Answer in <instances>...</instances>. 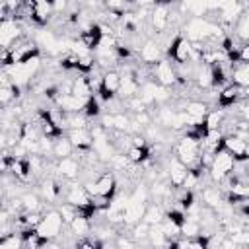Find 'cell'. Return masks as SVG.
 <instances>
[{
    "label": "cell",
    "mask_w": 249,
    "mask_h": 249,
    "mask_svg": "<svg viewBox=\"0 0 249 249\" xmlns=\"http://www.w3.org/2000/svg\"><path fill=\"white\" fill-rule=\"evenodd\" d=\"M235 165H237V161H235V158H233L230 152H226V150L216 152L214 158H212V163H210V167H208V171H210V181H212V183H224V179L233 173Z\"/></svg>",
    "instance_id": "cell-1"
},
{
    "label": "cell",
    "mask_w": 249,
    "mask_h": 249,
    "mask_svg": "<svg viewBox=\"0 0 249 249\" xmlns=\"http://www.w3.org/2000/svg\"><path fill=\"white\" fill-rule=\"evenodd\" d=\"M64 224L66 222H64L62 214L58 212V208L47 210V212H43V220L37 226V233L45 239H56V237H60V231H62Z\"/></svg>",
    "instance_id": "cell-2"
},
{
    "label": "cell",
    "mask_w": 249,
    "mask_h": 249,
    "mask_svg": "<svg viewBox=\"0 0 249 249\" xmlns=\"http://www.w3.org/2000/svg\"><path fill=\"white\" fill-rule=\"evenodd\" d=\"M167 56H169L175 64H179V66L189 64V62L193 60V47H191V41H189L185 35H175V37L171 39L169 47H167Z\"/></svg>",
    "instance_id": "cell-3"
},
{
    "label": "cell",
    "mask_w": 249,
    "mask_h": 249,
    "mask_svg": "<svg viewBox=\"0 0 249 249\" xmlns=\"http://www.w3.org/2000/svg\"><path fill=\"white\" fill-rule=\"evenodd\" d=\"M23 37H25L23 27L19 25L18 19H14V18L2 19V23H0V45H2V49H12Z\"/></svg>",
    "instance_id": "cell-4"
},
{
    "label": "cell",
    "mask_w": 249,
    "mask_h": 249,
    "mask_svg": "<svg viewBox=\"0 0 249 249\" xmlns=\"http://www.w3.org/2000/svg\"><path fill=\"white\" fill-rule=\"evenodd\" d=\"M224 150L230 152L237 163L249 160V142H247V138H243L239 134H233V132L226 134L224 136Z\"/></svg>",
    "instance_id": "cell-5"
},
{
    "label": "cell",
    "mask_w": 249,
    "mask_h": 249,
    "mask_svg": "<svg viewBox=\"0 0 249 249\" xmlns=\"http://www.w3.org/2000/svg\"><path fill=\"white\" fill-rule=\"evenodd\" d=\"M117 177L111 171H103L95 177V198H103L109 202L117 195Z\"/></svg>",
    "instance_id": "cell-6"
},
{
    "label": "cell",
    "mask_w": 249,
    "mask_h": 249,
    "mask_svg": "<svg viewBox=\"0 0 249 249\" xmlns=\"http://www.w3.org/2000/svg\"><path fill=\"white\" fill-rule=\"evenodd\" d=\"M54 171L58 173V177L62 181H76L80 177V173H82V161H80V158L76 160L74 156L60 158V160H56Z\"/></svg>",
    "instance_id": "cell-7"
},
{
    "label": "cell",
    "mask_w": 249,
    "mask_h": 249,
    "mask_svg": "<svg viewBox=\"0 0 249 249\" xmlns=\"http://www.w3.org/2000/svg\"><path fill=\"white\" fill-rule=\"evenodd\" d=\"M152 76H154V80L158 82V84H161V86H173L175 82H177V72H175V66H173V62L171 60H167V58H161V60H158L154 66H152Z\"/></svg>",
    "instance_id": "cell-8"
},
{
    "label": "cell",
    "mask_w": 249,
    "mask_h": 249,
    "mask_svg": "<svg viewBox=\"0 0 249 249\" xmlns=\"http://www.w3.org/2000/svg\"><path fill=\"white\" fill-rule=\"evenodd\" d=\"M241 97H245V88H241L237 84H228L218 91L216 105L222 109H228V107H233Z\"/></svg>",
    "instance_id": "cell-9"
},
{
    "label": "cell",
    "mask_w": 249,
    "mask_h": 249,
    "mask_svg": "<svg viewBox=\"0 0 249 249\" xmlns=\"http://www.w3.org/2000/svg\"><path fill=\"white\" fill-rule=\"evenodd\" d=\"M187 175H189V167L177 156H171L169 161H167V181L175 189H181L185 179H187Z\"/></svg>",
    "instance_id": "cell-10"
},
{
    "label": "cell",
    "mask_w": 249,
    "mask_h": 249,
    "mask_svg": "<svg viewBox=\"0 0 249 249\" xmlns=\"http://www.w3.org/2000/svg\"><path fill=\"white\" fill-rule=\"evenodd\" d=\"M161 53H163V47L156 39H146L138 49V56L146 66H154L158 60H161Z\"/></svg>",
    "instance_id": "cell-11"
},
{
    "label": "cell",
    "mask_w": 249,
    "mask_h": 249,
    "mask_svg": "<svg viewBox=\"0 0 249 249\" xmlns=\"http://www.w3.org/2000/svg\"><path fill=\"white\" fill-rule=\"evenodd\" d=\"M150 25L152 31L158 33H165L169 27V6H161V4H154L152 14H150Z\"/></svg>",
    "instance_id": "cell-12"
},
{
    "label": "cell",
    "mask_w": 249,
    "mask_h": 249,
    "mask_svg": "<svg viewBox=\"0 0 249 249\" xmlns=\"http://www.w3.org/2000/svg\"><path fill=\"white\" fill-rule=\"evenodd\" d=\"M86 101H88V99L78 97V95H74V93H70V91H62V93L56 97L54 103H56V107H58L60 111H64V113H82Z\"/></svg>",
    "instance_id": "cell-13"
},
{
    "label": "cell",
    "mask_w": 249,
    "mask_h": 249,
    "mask_svg": "<svg viewBox=\"0 0 249 249\" xmlns=\"http://www.w3.org/2000/svg\"><path fill=\"white\" fill-rule=\"evenodd\" d=\"M70 183V187L66 189V193H64V200L66 202H70V204H74V206H86V204H89L91 202V196H89V193L86 191V187L82 185V183H72V181H68Z\"/></svg>",
    "instance_id": "cell-14"
},
{
    "label": "cell",
    "mask_w": 249,
    "mask_h": 249,
    "mask_svg": "<svg viewBox=\"0 0 249 249\" xmlns=\"http://www.w3.org/2000/svg\"><path fill=\"white\" fill-rule=\"evenodd\" d=\"M78 39L89 49V51H95L99 45H101V39H103V29L99 23H91L89 27L82 29L78 33Z\"/></svg>",
    "instance_id": "cell-15"
},
{
    "label": "cell",
    "mask_w": 249,
    "mask_h": 249,
    "mask_svg": "<svg viewBox=\"0 0 249 249\" xmlns=\"http://www.w3.org/2000/svg\"><path fill=\"white\" fill-rule=\"evenodd\" d=\"M68 138L72 140V144H74V148L78 152L89 150L93 146V134H91V130L88 126L86 128H70L68 130Z\"/></svg>",
    "instance_id": "cell-16"
},
{
    "label": "cell",
    "mask_w": 249,
    "mask_h": 249,
    "mask_svg": "<svg viewBox=\"0 0 249 249\" xmlns=\"http://www.w3.org/2000/svg\"><path fill=\"white\" fill-rule=\"evenodd\" d=\"M70 93H74L78 97H84V99H88V97L93 95V88H91V82H89L88 74H80L78 72V76L72 78V82H70Z\"/></svg>",
    "instance_id": "cell-17"
},
{
    "label": "cell",
    "mask_w": 249,
    "mask_h": 249,
    "mask_svg": "<svg viewBox=\"0 0 249 249\" xmlns=\"http://www.w3.org/2000/svg\"><path fill=\"white\" fill-rule=\"evenodd\" d=\"M200 200H202V204L204 206H208V208H218L226 198H224V195H222V189L220 187H214V185H210V187H200Z\"/></svg>",
    "instance_id": "cell-18"
},
{
    "label": "cell",
    "mask_w": 249,
    "mask_h": 249,
    "mask_svg": "<svg viewBox=\"0 0 249 249\" xmlns=\"http://www.w3.org/2000/svg\"><path fill=\"white\" fill-rule=\"evenodd\" d=\"M187 115H189V126L195 124V123H200L204 121L206 113L210 111L208 105L204 101H187V107H185Z\"/></svg>",
    "instance_id": "cell-19"
},
{
    "label": "cell",
    "mask_w": 249,
    "mask_h": 249,
    "mask_svg": "<svg viewBox=\"0 0 249 249\" xmlns=\"http://www.w3.org/2000/svg\"><path fill=\"white\" fill-rule=\"evenodd\" d=\"M175 115H177V109L171 105H160L158 107V111H156V123L160 124V126H163V128H171L173 126V121H175Z\"/></svg>",
    "instance_id": "cell-20"
},
{
    "label": "cell",
    "mask_w": 249,
    "mask_h": 249,
    "mask_svg": "<svg viewBox=\"0 0 249 249\" xmlns=\"http://www.w3.org/2000/svg\"><path fill=\"white\" fill-rule=\"evenodd\" d=\"M126 156H128L132 165H142L152 158V150L148 148V144L146 146H130L126 150Z\"/></svg>",
    "instance_id": "cell-21"
},
{
    "label": "cell",
    "mask_w": 249,
    "mask_h": 249,
    "mask_svg": "<svg viewBox=\"0 0 249 249\" xmlns=\"http://www.w3.org/2000/svg\"><path fill=\"white\" fill-rule=\"evenodd\" d=\"M163 218H165V208H163V204H161V202H148L142 220L148 222L150 226H154V224H160Z\"/></svg>",
    "instance_id": "cell-22"
},
{
    "label": "cell",
    "mask_w": 249,
    "mask_h": 249,
    "mask_svg": "<svg viewBox=\"0 0 249 249\" xmlns=\"http://www.w3.org/2000/svg\"><path fill=\"white\" fill-rule=\"evenodd\" d=\"M68 228H70V231H72L74 235H78V237L89 235V231H91V218L78 214V216L68 224Z\"/></svg>",
    "instance_id": "cell-23"
},
{
    "label": "cell",
    "mask_w": 249,
    "mask_h": 249,
    "mask_svg": "<svg viewBox=\"0 0 249 249\" xmlns=\"http://www.w3.org/2000/svg\"><path fill=\"white\" fill-rule=\"evenodd\" d=\"M76 148H74V144H72V140L68 138V136H58L56 140H54V146H53V156L56 158V160H60V158H66V156H72V152H74Z\"/></svg>",
    "instance_id": "cell-24"
},
{
    "label": "cell",
    "mask_w": 249,
    "mask_h": 249,
    "mask_svg": "<svg viewBox=\"0 0 249 249\" xmlns=\"http://www.w3.org/2000/svg\"><path fill=\"white\" fill-rule=\"evenodd\" d=\"M0 249H23V237L19 231H12L0 237Z\"/></svg>",
    "instance_id": "cell-25"
},
{
    "label": "cell",
    "mask_w": 249,
    "mask_h": 249,
    "mask_svg": "<svg viewBox=\"0 0 249 249\" xmlns=\"http://www.w3.org/2000/svg\"><path fill=\"white\" fill-rule=\"evenodd\" d=\"M148 233H150V224L144 222V220H140V222H136L134 226H130V237H132L136 243L148 241Z\"/></svg>",
    "instance_id": "cell-26"
},
{
    "label": "cell",
    "mask_w": 249,
    "mask_h": 249,
    "mask_svg": "<svg viewBox=\"0 0 249 249\" xmlns=\"http://www.w3.org/2000/svg\"><path fill=\"white\" fill-rule=\"evenodd\" d=\"M231 78H233V84L241 86V88H247L249 89V64H239L231 70Z\"/></svg>",
    "instance_id": "cell-27"
},
{
    "label": "cell",
    "mask_w": 249,
    "mask_h": 249,
    "mask_svg": "<svg viewBox=\"0 0 249 249\" xmlns=\"http://www.w3.org/2000/svg\"><path fill=\"white\" fill-rule=\"evenodd\" d=\"M113 130L130 132L132 134V119L124 113H113Z\"/></svg>",
    "instance_id": "cell-28"
},
{
    "label": "cell",
    "mask_w": 249,
    "mask_h": 249,
    "mask_svg": "<svg viewBox=\"0 0 249 249\" xmlns=\"http://www.w3.org/2000/svg\"><path fill=\"white\" fill-rule=\"evenodd\" d=\"M41 200H43V198H41L39 195H35V193H23V195H21V204H23V210H27V212H37V210H41V206H43Z\"/></svg>",
    "instance_id": "cell-29"
},
{
    "label": "cell",
    "mask_w": 249,
    "mask_h": 249,
    "mask_svg": "<svg viewBox=\"0 0 249 249\" xmlns=\"http://www.w3.org/2000/svg\"><path fill=\"white\" fill-rule=\"evenodd\" d=\"M233 29H235V35H237L239 39L249 41V12H247V10L239 16V19L235 21Z\"/></svg>",
    "instance_id": "cell-30"
},
{
    "label": "cell",
    "mask_w": 249,
    "mask_h": 249,
    "mask_svg": "<svg viewBox=\"0 0 249 249\" xmlns=\"http://www.w3.org/2000/svg\"><path fill=\"white\" fill-rule=\"evenodd\" d=\"M82 113H84L88 119H95V117H99V115H101V105H99V99H97L95 95L88 97V101H86V105H84Z\"/></svg>",
    "instance_id": "cell-31"
},
{
    "label": "cell",
    "mask_w": 249,
    "mask_h": 249,
    "mask_svg": "<svg viewBox=\"0 0 249 249\" xmlns=\"http://www.w3.org/2000/svg\"><path fill=\"white\" fill-rule=\"evenodd\" d=\"M123 105L128 109V111H132V113H140V111H148V105L142 101V97L140 95H130V97H126V99H123Z\"/></svg>",
    "instance_id": "cell-32"
},
{
    "label": "cell",
    "mask_w": 249,
    "mask_h": 249,
    "mask_svg": "<svg viewBox=\"0 0 249 249\" xmlns=\"http://www.w3.org/2000/svg\"><path fill=\"white\" fill-rule=\"evenodd\" d=\"M160 224H161V230H163V233L167 235L169 241H171L173 237H179V235H181V226L175 224V222H171L169 218H163Z\"/></svg>",
    "instance_id": "cell-33"
},
{
    "label": "cell",
    "mask_w": 249,
    "mask_h": 249,
    "mask_svg": "<svg viewBox=\"0 0 249 249\" xmlns=\"http://www.w3.org/2000/svg\"><path fill=\"white\" fill-rule=\"evenodd\" d=\"M235 62H239V64H249V41H245L243 45L237 47Z\"/></svg>",
    "instance_id": "cell-34"
},
{
    "label": "cell",
    "mask_w": 249,
    "mask_h": 249,
    "mask_svg": "<svg viewBox=\"0 0 249 249\" xmlns=\"http://www.w3.org/2000/svg\"><path fill=\"white\" fill-rule=\"evenodd\" d=\"M239 117H241V119H245V121H249V101H245V103L241 105V111H239Z\"/></svg>",
    "instance_id": "cell-35"
},
{
    "label": "cell",
    "mask_w": 249,
    "mask_h": 249,
    "mask_svg": "<svg viewBox=\"0 0 249 249\" xmlns=\"http://www.w3.org/2000/svg\"><path fill=\"white\" fill-rule=\"evenodd\" d=\"M33 2H51L53 4V0H33Z\"/></svg>",
    "instance_id": "cell-36"
}]
</instances>
